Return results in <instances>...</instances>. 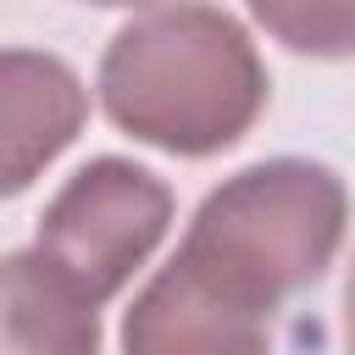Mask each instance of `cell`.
Segmentation results:
<instances>
[{
    "label": "cell",
    "instance_id": "cell-1",
    "mask_svg": "<svg viewBox=\"0 0 355 355\" xmlns=\"http://www.w3.org/2000/svg\"><path fill=\"white\" fill-rule=\"evenodd\" d=\"M105 116L166 155H216L266 111V61L244 22L216 6H150L100 55Z\"/></svg>",
    "mask_w": 355,
    "mask_h": 355
},
{
    "label": "cell",
    "instance_id": "cell-2",
    "mask_svg": "<svg viewBox=\"0 0 355 355\" xmlns=\"http://www.w3.org/2000/svg\"><path fill=\"white\" fill-rule=\"evenodd\" d=\"M344 216L349 200L333 166L300 155L255 161L200 200L178 261L205 272L233 300L277 316L283 300L327 277L344 244Z\"/></svg>",
    "mask_w": 355,
    "mask_h": 355
},
{
    "label": "cell",
    "instance_id": "cell-3",
    "mask_svg": "<svg viewBox=\"0 0 355 355\" xmlns=\"http://www.w3.org/2000/svg\"><path fill=\"white\" fill-rule=\"evenodd\" d=\"M166 227H172L166 178L122 155H94L44 205L33 255L89 305H105L155 255Z\"/></svg>",
    "mask_w": 355,
    "mask_h": 355
},
{
    "label": "cell",
    "instance_id": "cell-4",
    "mask_svg": "<svg viewBox=\"0 0 355 355\" xmlns=\"http://www.w3.org/2000/svg\"><path fill=\"white\" fill-rule=\"evenodd\" d=\"M122 355H272V316L172 255L133 294Z\"/></svg>",
    "mask_w": 355,
    "mask_h": 355
},
{
    "label": "cell",
    "instance_id": "cell-5",
    "mask_svg": "<svg viewBox=\"0 0 355 355\" xmlns=\"http://www.w3.org/2000/svg\"><path fill=\"white\" fill-rule=\"evenodd\" d=\"M89 116L83 78L50 50H0V200L22 194Z\"/></svg>",
    "mask_w": 355,
    "mask_h": 355
},
{
    "label": "cell",
    "instance_id": "cell-6",
    "mask_svg": "<svg viewBox=\"0 0 355 355\" xmlns=\"http://www.w3.org/2000/svg\"><path fill=\"white\" fill-rule=\"evenodd\" d=\"M0 355H100V305L33 250L0 255Z\"/></svg>",
    "mask_w": 355,
    "mask_h": 355
},
{
    "label": "cell",
    "instance_id": "cell-7",
    "mask_svg": "<svg viewBox=\"0 0 355 355\" xmlns=\"http://www.w3.org/2000/svg\"><path fill=\"white\" fill-rule=\"evenodd\" d=\"M255 22H266L272 33H283L288 50H316V55H344L349 50V28H355V11L349 6H261Z\"/></svg>",
    "mask_w": 355,
    "mask_h": 355
}]
</instances>
